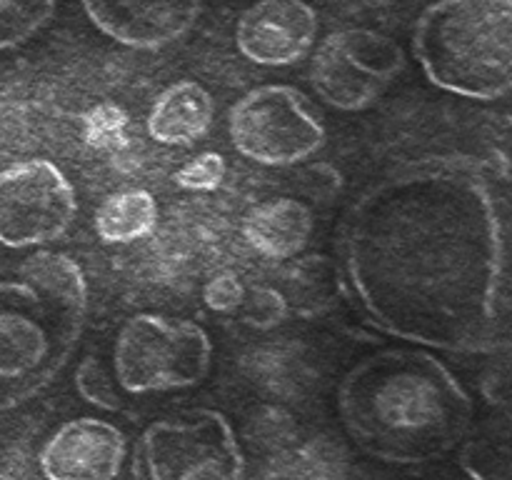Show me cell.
<instances>
[{"label":"cell","mask_w":512,"mask_h":480,"mask_svg":"<svg viewBox=\"0 0 512 480\" xmlns=\"http://www.w3.org/2000/svg\"><path fill=\"white\" fill-rule=\"evenodd\" d=\"M243 305H245V313H243L245 323L260 330H268V328H275V325H280L285 318H288V310H290L288 298H285L280 290L268 288V285L255 288L253 298L243 300Z\"/></svg>","instance_id":"44dd1931"},{"label":"cell","mask_w":512,"mask_h":480,"mask_svg":"<svg viewBox=\"0 0 512 480\" xmlns=\"http://www.w3.org/2000/svg\"><path fill=\"white\" fill-rule=\"evenodd\" d=\"M133 480H243L245 455L220 410L183 408L135 440Z\"/></svg>","instance_id":"8992f818"},{"label":"cell","mask_w":512,"mask_h":480,"mask_svg":"<svg viewBox=\"0 0 512 480\" xmlns=\"http://www.w3.org/2000/svg\"><path fill=\"white\" fill-rule=\"evenodd\" d=\"M158 225V203L153 193L143 188L123 190L100 203L95 210L93 228L103 243L128 245L155 233Z\"/></svg>","instance_id":"9a60e30c"},{"label":"cell","mask_w":512,"mask_h":480,"mask_svg":"<svg viewBox=\"0 0 512 480\" xmlns=\"http://www.w3.org/2000/svg\"><path fill=\"white\" fill-rule=\"evenodd\" d=\"M405 70V53L393 38L373 28H343L315 48L310 83L323 103L360 113L383 98Z\"/></svg>","instance_id":"ba28073f"},{"label":"cell","mask_w":512,"mask_h":480,"mask_svg":"<svg viewBox=\"0 0 512 480\" xmlns=\"http://www.w3.org/2000/svg\"><path fill=\"white\" fill-rule=\"evenodd\" d=\"M460 465L473 480H512V410L470 430Z\"/></svg>","instance_id":"2e32d148"},{"label":"cell","mask_w":512,"mask_h":480,"mask_svg":"<svg viewBox=\"0 0 512 480\" xmlns=\"http://www.w3.org/2000/svg\"><path fill=\"white\" fill-rule=\"evenodd\" d=\"M173 180L178 188L193 190V193L218 190L225 180V158L215 150H205V153L195 155L190 163H185Z\"/></svg>","instance_id":"ffe728a7"},{"label":"cell","mask_w":512,"mask_h":480,"mask_svg":"<svg viewBox=\"0 0 512 480\" xmlns=\"http://www.w3.org/2000/svg\"><path fill=\"white\" fill-rule=\"evenodd\" d=\"M203 300L210 310H218V313H230V310L240 308L245 300V288L240 283V278L230 270L218 273L215 278H210L203 288Z\"/></svg>","instance_id":"7402d4cb"},{"label":"cell","mask_w":512,"mask_h":480,"mask_svg":"<svg viewBox=\"0 0 512 480\" xmlns=\"http://www.w3.org/2000/svg\"><path fill=\"white\" fill-rule=\"evenodd\" d=\"M318 28L313 5L300 0H263L240 13L235 45L250 63L288 68L313 50Z\"/></svg>","instance_id":"30bf717a"},{"label":"cell","mask_w":512,"mask_h":480,"mask_svg":"<svg viewBox=\"0 0 512 480\" xmlns=\"http://www.w3.org/2000/svg\"><path fill=\"white\" fill-rule=\"evenodd\" d=\"M58 13L53 0H0V50L18 48Z\"/></svg>","instance_id":"e0dca14e"},{"label":"cell","mask_w":512,"mask_h":480,"mask_svg":"<svg viewBox=\"0 0 512 480\" xmlns=\"http://www.w3.org/2000/svg\"><path fill=\"white\" fill-rule=\"evenodd\" d=\"M313 228V210L295 198L265 200L243 220V235L250 248L270 260L295 258L308 245Z\"/></svg>","instance_id":"4fadbf2b"},{"label":"cell","mask_w":512,"mask_h":480,"mask_svg":"<svg viewBox=\"0 0 512 480\" xmlns=\"http://www.w3.org/2000/svg\"><path fill=\"white\" fill-rule=\"evenodd\" d=\"M75 388H78L80 398L93 403L95 408L118 410L120 403H123L118 395V383H115L113 370L105 368L100 355H85L80 360L78 370H75Z\"/></svg>","instance_id":"ac0fdd59"},{"label":"cell","mask_w":512,"mask_h":480,"mask_svg":"<svg viewBox=\"0 0 512 480\" xmlns=\"http://www.w3.org/2000/svg\"><path fill=\"white\" fill-rule=\"evenodd\" d=\"M128 455V438L100 418H75L60 425L40 448L45 480H115Z\"/></svg>","instance_id":"8fae6325"},{"label":"cell","mask_w":512,"mask_h":480,"mask_svg":"<svg viewBox=\"0 0 512 480\" xmlns=\"http://www.w3.org/2000/svg\"><path fill=\"white\" fill-rule=\"evenodd\" d=\"M213 115V95L195 80H178L155 98L145 125L155 143L190 145L208 133Z\"/></svg>","instance_id":"5bb4252c"},{"label":"cell","mask_w":512,"mask_h":480,"mask_svg":"<svg viewBox=\"0 0 512 480\" xmlns=\"http://www.w3.org/2000/svg\"><path fill=\"white\" fill-rule=\"evenodd\" d=\"M128 113L115 103H98L83 118L85 143L93 148H120L125 145Z\"/></svg>","instance_id":"d6986e66"},{"label":"cell","mask_w":512,"mask_h":480,"mask_svg":"<svg viewBox=\"0 0 512 480\" xmlns=\"http://www.w3.org/2000/svg\"><path fill=\"white\" fill-rule=\"evenodd\" d=\"M228 133L243 158L268 168L303 163L325 145V125L293 85H260L228 113Z\"/></svg>","instance_id":"52a82bcc"},{"label":"cell","mask_w":512,"mask_h":480,"mask_svg":"<svg viewBox=\"0 0 512 480\" xmlns=\"http://www.w3.org/2000/svg\"><path fill=\"white\" fill-rule=\"evenodd\" d=\"M213 368V340L193 320L135 313L120 325L113 375L123 393L148 395L195 388Z\"/></svg>","instance_id":"5b68a950"},{"label":"cell","mask_w":512,"mask_h":480,"mask_svg":"<svg viewBox=\"0 0 512 480\" xmlns=\"http://www.w3.org/2000/svg\"><path fill=\"white\" fill-rule=\"evenodd\" d=\"M78 213L68 175L45 158L0 170V245L38 248L63 238Z\"/></svg>","instance_id":"9c48e42d"},{"label":"cell","mask_w":512,"mask_h":480,"mask_svg":"<svg viewBox=\"0 0 512 480\" xmlns=\"http://www.w3.org/2000/svg\"><path fill=\"white\" fill-rule=\"evenodd\" d=\"M335 405L345 433L370 458L423 465L465 443L475 405L458 375L420 348H383L343 375Z\"/></svg>","instance_id":"7a4b0ae2"},{"label":"cell","mask_w":512,"mask_h":480,"mask_svg":"<svg viewBox=\"0 0 512 480\" xmlns=\"http://www.w3.org/2000/svg\"><path fill=\"white\" fill-rule=\"evenodd\" d=\"M413 53L425 78L468 100L512 93V0H445L423 8Z\"/></svg>","instance_id":"3957f363"},{"label":"cell","mask_w":512,"mask_h":480,"mask_svg":"<svg viewBox=\"0 0 512 480\" xmlns=\"http://www.w3.org/2000/svg\"><path fill=\"white\" fill-rule=\"evenodd\" d=\"M83 13L115 43L135 50H155L175 43L193 30L203 13L200 3H135V0H88Z\"/></svg>","instance_id":"7c38bea8"},{"label":"cell","mask_w":512,"mask_h":480,"mask_svg":"<svg viewBox=\"0 0 512 480\" xmlns=\"http://www.w3.org/2000/svg\"><path fill=\"white\" fill-rule=\"evenodd\" d=\"M348 283L400 340L512 350V203L503 153L430 158L370 185L343 228Z\"/></svg>","instance_id":"6da1fadb"},{"label":"cell","mask_w":512,"mask_h":480,"mask_svg":"<svg viewBox=\"0 0 512 480\" xmlns=\"http://www.w3.org/2000/svg\"><path fill=\"white\" fill-rule=\"evenodd\" d=\"M88 298L53 293L30 280H0V413L45 390L73 355Z\"/></svg>","instance_id":"277c9868"}]
</instances>
